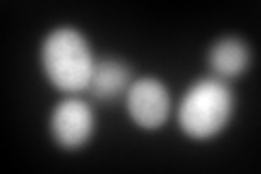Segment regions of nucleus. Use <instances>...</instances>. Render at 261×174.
I'll list each match as a JSON object with an SVG mask.
<instances>
[{
    "mask_svg": "<svg viewBox=\"0 0 261 174\" xmlns=\"http://www.w3.org/2000/svg\"><path fill=\"white\" fill-rule=\"evenodd\" d=\"M42 70L46 79L65 94H79L89 87L96 68L94 53L85 35L72 27L50 31L42 41Z\"/></svg>",
    "mask_w": 261,
    "mask_h": 174,
    "instance_id": "obj_1",
    "label": "nucleus"
},
{
    "mask_svg": "<svg viewBox=\"0 0 261 174\" xmlns=\"http://www.w3.org/2000/svg\"><path fill=\"white\" fill-rule=\"evenodd\" d=\"M250 59H252V55H250L248 44L235 35L218 39L216 44L211 46L209 57H207L211 72L222 81L242 77V74L248 70Z\"/></svg>",
    "mask_w": 261,
    "mask_h": 174,
    "instance_id": "obj_5",
    "label": "nucleus"
},
{
    "mask_svg": "<svg viewBox=\"0 0 261 174\" xmlns=\"http://www.w3.org/2000/svg\"><path fill=\"white\" fill-rule=\"evenodd\" d=\"M130 83H133V70H130V65L124 63L122 59L107 57V59L96 61V68H94L87 89L96 101H113V98L128 92Z\"/></svg>",
    "mask_w": 261,
    "mask_h": 174,
    "instance_id": "obj_6",
    "label": "nucleus"
},
{
    "mask_svg": "<svg viewBox=\"0 0 261 174\" xmlns=\"http://www.w3.org/2000/svg\"><path fill=\"white\" fill-rule=\"evenodd\" d=\"M233 111L235 96L226 81L218 77L200 79L178 105V127L192 139H211L226 129Z\"/></svg>",
    "mask_w": 261,
    "mask_h": 174,
    "instance_id": "obj_2",
    "label": "nucleus"
},
{
    "mask_svg": "<svg viewBox=\"0 0 261 174\" xmlns=\"http://www.w3.org/2000/svg\"><path fill=\"white\" fill-rule=\"evenodd\" d=\"M126 111L140 129L154 131L163 127L170 113L168 87L154 77L133 81L126 92Z\"/></svg>",
    "mask_w": 261,
    "mask_h": 174,
    "instance_id": "obj_4",
    "label": "nucleus"
},
{
    "mask_svg": "<svg viewBox=\"0 0 261 174\" xmlns=\"http://www.w3.org/2000/svg\"><path fill=\"white\" fill-rule=\"evenodd\" d=\"M94 111L81 98H65L50 113V135L65 151L83 148L94 135Z\"/></svg>",
    "mask_w": 261,
    "mask_h": 174,
    "instance_id": "obj_3",
    "label": "nucleus"
}]
</instances>
